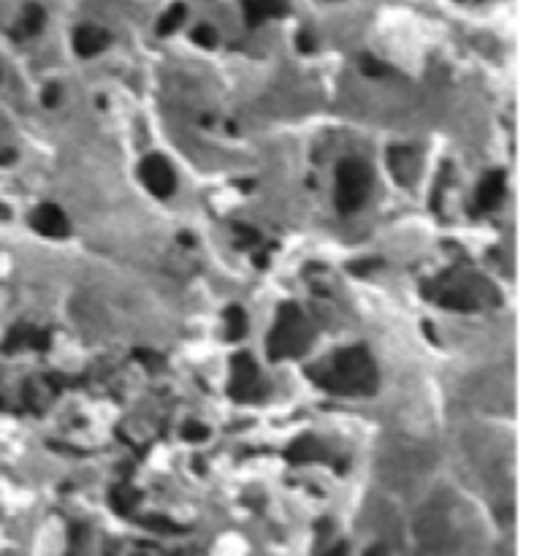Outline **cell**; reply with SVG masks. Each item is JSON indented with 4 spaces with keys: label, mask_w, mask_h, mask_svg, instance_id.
<instances>
[{
    "label": "cell",
    "mask_w": 553,
    "mask_h": 556,
    "mask_svg": "<svg viewBox=\"0 0 553 556\" xmlns=\"http://www.w3.org/2000/svg\"><path fill=\"white\" fill-rule=\"evenodd\" d=\"M309 375L318 380V385L347 396L369 394L377 385V369L363 347H347L334 353L325 364H320V369H312Z\"/></svg>",
    "instance_id": "1"
},
{
    "label": "cell",
    "mask_w": 553,
    "mask_h": 556,
    "mask_svg": "<svg viewBox=\"0 0 553 556\" xmlns=\"http://www.w3.org/2000/svg\"><path fill=\"white\" fill-rule=\"evenodd\" d=\"M309 340H312V326L304 321L301 309L296 304H282L277 323L271 328V337H268V356L271 358L299 356V353H304Z\"/></svg>",
    "instance_id": "2"
},
{
    "label": "cell",
    "mask_w": 553,
    "mask_h": 556,
    "mask_svg": "<svg viewBox=\"0 0 553 556\" xmlns=\"http://www.w3.org/2000/svg\"><path fill=\"white\" fill-rule=\"evenodd\" d=\"M372 188V174L361 160H344L337 172V207L342 214H353L363 207Z\"/></svg>",
    "instance_id": "3"
},
{
    "label": "cell",
    "mask_w": 553,
    "mask_h": 556,
    "mask_svg": "<svg viewBox=\"0 0 553 556\" xmlns=\"http://www.w3.org/2000/svg\"><path fill=\"white\" fill-rule=\"evenodd\" d=\"M141 182L160 198L171 195L174 188H176V176H174L171 163L163 157V155H150L144 157L141 163Z\"/></svg>",
    "instance_id": "4"
},
{
    "label": "cell",
    "mask_w": 553,
    "mask_h": 556,
    "mask_svg": "<svg viewBox=\"0 0 553 556\" xmlns=\"http://www.w3.org/2000/svg\"><path fill=\"white\" fill-rule=\"evenodd\" d=\"M230 396L236 402H252L258 399V369L247 353H239L233 358V377H230Z\"/></svg>",
    "instance_id": "5"
},
{
    "label": "cell",
    "mask_w": 553,
    "mask_h": 556,
    "mask_svg": "<svg viewBox=\"0 0 553 556\" xmlns=\"http://www.w3.org/2000/svg\"><path fill=\"white\" fill-rule=\"evenodd\" d=\"M30 223L44 236H65L68 233V220L55 204H41L39 209L30 214Z\"/></svg>",
    "instance_id": "6"
},
{
    "label": "cell",
    "mask_w": 553,
    "mask_h": 556,
    "mask_svg": "<svg viewBox=\"0 0 553 556\" xmlns=\"http://www.w3.org/2000/svg\"><path fill=\"white\" fill-rule=\"evenodd\" d=\"M106 44H109V36L100 27H93V25L79 27L77 36H74V49H77V55H82V58H93L98 52H103Z\"/></svg>",
    "instance_id": "7"
},
{
    "label": "cell",
    "mask_w": 553,
    "mask_h": 556,
    "mask_svg": "<svg viewBox=\"0 0 553 556\" xmlns=\"http://www.w3.org/2000/svg\"><path fill=\"white\" fill-rule=\"evenodd\" d=\"M505 195V174L502 172H491L483 176L480 188H477V207L480 209H494L499 204V198Z\"/></svg>",
    "instance_id": "8"
},
{
    "label": "cell",
    "mask_w": 553,
    "mask_h": 556,
    "mask_svg": "<svg viewBox=\"0 0 553 556\" xmlns=\"http://www.w3.org/2000/svg\"><path fill=\"white\" fill-rule=\"evenodd\" d=\"M285 8V0H247V11L252 20H264V17H274Z\"/></svg>",
    "instance_id": "9"
},
{
    "label": "cell",
    "mask_w": 553,
    "mask_h": 556,
    "mask_svg": "<svg viewBox=\"0 0 553 556\" xmlns=\"http://www.w3.org/2000/svg\"><path fill=\"white\" fill-rule=\"evenodd\" d=\"M138 499H141V494H136L131 489H117L115 494H112V505H115L117 513H131L136 505H138Z\"/></svg>",
    "instance_id": "10"
},
{
    "label": "cell",
    "mask_w": 553,
    "mask_h": 556,
    "mask_svg": "<svg viewBox=\"0 0 553 556\" xmlns=\"http://www.w3.org/2000/svg\"><path fill=\"white\" fill-rule=\"evenodd\" d=\"M226 318H228V331L233 340H239L242 334H245V328H247V323H245V315H242V309L239 307H228L226 309Z\"/></svg>",
    "instance_id": "11"
},
{
    "label": "cell",
    "mask_w": 553,
    "mask_h": 556,
    "mask_svg": "<svg viewBox=\"0 0 553 556\" xmlns=\"http://www.w3.org/2000/svg\"><path fill=\"white\" fill-rule=\"evenodd\" d=\"M182 14H185V8H182V6L171 8V11H169V14L163 17V22H160V27H157V30H160V33H171L174 27H176V25L182 22Z\"/></svg>",
    "instance_id": "12"
},
{
    "label": "cell",
    "mask_w": 553,
    "mask_h": 556,
    "mask_svg": "<svg viewBox=\"0 0 553 556\" xmlns=\"http://www.w3.org/2000/svg\"><path fill=\"white\" fill-rule=\"evenodd\" d=\"M193 36L201 46H214V30H209V27H195Z\"/></svg>",
    "instance_id": "13"
},
{
    "label": "cell",
    "mask_w": 553,
    "mask_h": 556,
    "mask_svg": "<svg viewBox=\"0 0 553 556\" xmlns=\"http://www.w3.org/2000/svg\"><path fill=\"white\" fill-rule=\"evenodd\" d=\"M60 98V87L58 84H52V87H46V93H44V101H46V106H55Z\"/></svg>",
    "instance_id": "14"
},
{
    "label": "cell",
    "mask_w": 553,
    "mask_h": 556,
    "mask_svg": "<svg viewBox=\"0 0 553 556\" xmlns=\"http://www.w3.org/2000/svg\"><path fill=\"white\" fill-rule=\"evenodd\" d=\"M323 556H347V545L344 543H339V545H334L328 554H323Z\"/></svg>",
    "instance_id": "15"
},
{
    "label": "cell",
    "mask_w": 553,
    "mask_h": 556,
    "mask_svg": "<svg viewBox=\"0 0 553 556\" xmlns=\"http://www.w3.org/2000/svg\"><path fill=\"white\" fill-rule=\"evenodd\" d=\"M369 556H385V548H382V545H375V551H369Z\"/></svg>",
    "instance_id": "16"
}]
</instances>
